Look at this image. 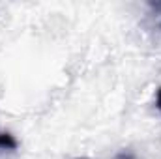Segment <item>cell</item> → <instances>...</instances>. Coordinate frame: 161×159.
Listing matches in <instances>:
<instances>
[{
  "label": "cell",
  "mask_w": 161,
  "mask_h": 159,
  "mask_svg": "<svg viewBox=\"0 0 161 159\" xmlns=\"http://www.w3.org/2000/svg\"><path fill=\"white\" fill-rule=\"evenodd\" d=\"M156 107H158V111L161 112V88L158 90V96H156Z\"/></svg>",
  "instance_id": "2"
},
{
  "label": "cell",
  "mask_w": 161,
  "mask_h": 159,
  "mask_svg": "<svg viewBox=\"0 0 161 159\" xmlns=\"http://www.w3.org/2000/svg\"><path fill=\"white\" fill-rule=\"evenodd\" d=\"M17 146H19V142L11 133L0 131V154L2 152H13V150H17Z\"/></svg>",
  "instance_id": "1"
},
{
  "label": "cell",
  "mask_w": 161,
  "mask_h": 159,
  "mask_svg": "<svg viewBox=\"0 0 161 159\" xmlns=\"http://www.w3.org/2000/svg\"><path fill=\"white\" fill-rule=\"evenodd\" d=\"M77 159H88V157H77Z\"/></svg>",
  "instance_id": "4"
},
{
  "label": "cell",
  "mask_w": 161,
  "mask_h": 159,
  "mask_svg": "<svg viewBox=\"0 0 161 159\" xmlns=\"http://www.w3.org/2000/svg\"><path fill=\"white\" fill-rule=\"evenodd\" d=\"M152 8H154L156 11H161V4H152Z\"/></svg>",
  "instance_id": "3"
}]
</instances>
